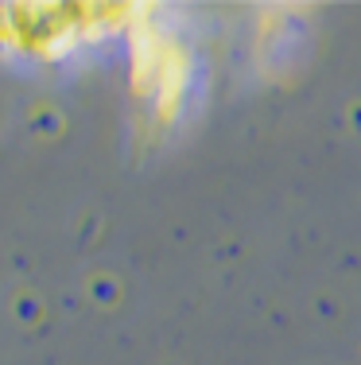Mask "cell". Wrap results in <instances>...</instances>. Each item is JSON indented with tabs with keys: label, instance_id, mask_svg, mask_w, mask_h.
<instances>
[{
	"label": "cell",
	"instance_id": "obj_1",
	"mask_svg": "<svg viewBox=\"0 0 361 365\" xmlns=\"http://www.w3.org/2000/svg\"><path fill=\"white\" fill-rule=\"evenodd\" d=\"M140 4H0V63L58 66L132 28Z\"/></svg>",
	"mask_w": 361,
	"mask_h": 365
},
{
	"label": "cell",
	"instance_id": "obj_2",
	"mask_svg": "<svg viewBox=\"0 0 361 365\" xmlns=\"http://www.w3.org/2000/svg\"><path fill=\"white\" fill-rule=\"evenodd\" d=\"M128 90L140 106V120L152 136L179 125L194 90V47L183 28L167 20L163 4H140L132 28L125 31Z\"/></svg>",
	"mask_w": 361,
	"mask_h": 365
}]
</instances>
